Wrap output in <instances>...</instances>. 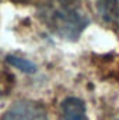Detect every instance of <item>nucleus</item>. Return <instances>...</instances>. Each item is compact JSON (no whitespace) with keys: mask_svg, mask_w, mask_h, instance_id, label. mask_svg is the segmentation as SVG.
<instances>
[{"mask_svg":"<svg viewBox=\"0 0 119 120\" xmlns=\"http://www.w3.org/2000/svg\"><path fill=\"white\" fill-rule=\"evenodd\" d=\"M97 8L104 22L119 24V0H97Z\"/></svg>","mask_w":119,"mask_h":120,"instance_id":"4","label":"nucleus"},{"mask_svg":"<svg viewBox=\"0 0 119 120\" xmlns=\"http://www.w3.org/2000/svg\"><path fill=\"white\" fill-rule=\"evenodd\" d=\"M1 120H48V116L41 105L31 101H20L3 115Z\"/></svg>","mask_w":119,"mask_h":120,"instance_id":"2","label":"nucleus"},{"mask_svg":"<svg viewBox=\"0 0 119 120\" xmlns=\"http://www.w3.org/2000/svg\"><path fill=\"white\" fill-rule=\"evenodd\" d=\"M13 1H16V3H25V1H28V0H13Z\"/></svg>","mask_w":119,"mask_h":120,"instance_id":"6","label":"nucleus"},{"mask_svg":"<svg viewBox=\"0 0 119 120\" xmlns=\"http://www.w3.org/2000/svg\"><path fill=\"white\" fill-rule=\"evenodd\" d=\"M62 120H87L83 101L77 98H66L62 103Z\"/></svg>","mask_w":119,"mask_h":120,"instance_id":"3","label":"nucleus"},{"mask_svg":"<svg viewBox=\"0 0 119 120\" xmlns=\"http://www.w3.org/2000/svg\"><path fill=\"white\" fill-rule=\"evenodd\" d=\"M42 17L49 28L67 39L77 38L88 22L76 0H49L42 8Z\"/></svg>","mask_w":119,"mask_h":120,"instance_id":"1","label":"nucleus"},{"mask_svg":"<svg viewBox=\"0 0 119 120\" xmlns=\"http://www.w3.org/2000/svg\"><path fill=\"white\" fill-rule=\"evenodd\" d=\"M7 61H8L11 66L17 67L18 70L24 71V73H34V71H35V64L31 63L30 60H27V59L18 57V56H8V57H7Z\"/></svg>","mask_w":119,"mask_h":120,"instance_id":"5","label":"nucleus"}]
</instances>
